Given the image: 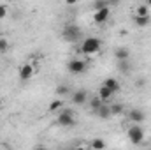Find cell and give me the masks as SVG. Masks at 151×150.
Wrapping results in <instances>:
<instances>
[{"label":"cell","mask_w":151,"mask_h":150,"mask_svg":"<svg viewBox=\"0 0 151 150\" xmlns=\"http://www.w3.org/2000/svg\"><path fill=\"white\" fill-rule=\"evenodd\" d=\"M79 37H81V28L74 23H67L62 28V39L65 42H76V41H79Z\"/></svg>","instance_id":"7a4b0ae2"},{"label":"cell","mask_w":151,"mask_h":150,"mask_svg":"<svg viewBox=\"0 0 151 150\" xmlns=\"http://www.w3.org/2000/svg\"><path fill=\"white\" fill-rule=\"evenodd\" d=\"M114 57H116V60H127V58H130V51L127 48H116Z\"/></svg>","instance_id":"4fadbf2b"},{"label":"cell","mask_w":151,"mask_h":150,"mask_svg":"<svg viewBox=\"0 0 151 150\" xmlns=\"http://www.w3.org/2000/svg\"><path fill=\"white\" fill-rule=\"evenodd\" d=\"M118 71H119L121 74H130V73H132V66H130L128 58H127V60H118Z\"/></svg>","instance_id":"8fae6325"},{"label":"cell","mask_w":151,"mask_h":150,"mask_svg":"<svg viewBox=\"0 0 151 150\" xmlns=\"http://www.w3.org/2000/svg\"><path fill=\"white\" fill-rule=\"evenodd\" d=\"M100 46H102V42H100V39L97 37H86L83 42H81V53L83 55H97L99 51H100Z\"/></svg>","instance_id":"6da1fadb"},{"label":"cell","mask_w":151,"mask_h":150,"mask_svg":"<svg viewBox=\"0 0 151 150\" xmlns=\"http://www.w3.org/2000/svg\"><path fill=\"white\" fill-rule=\"evenodd\" d=\"M113 94H114V92L111 90V88H109V87L102 85V87L99 88V94H97V95H99V97H100V99H102V101L106 103V101H109V99L113 97Z\"/></svg>","instance_id":"30bf717a"},{"label":"cell","mask_w":151,"mask_h":150,"mask_svg":"<svg viewBox=\"0 0 151 150\" xmlns=\"http://www.w3.org/2000/svg\"><path fill=\"white\" fill-rule=\"evenodd\" d=\"M62 108H63V101H62V99H55V101H51V103H49V106H47V111L56 113V111H60Z\"/></svg>","instance_id":"5bb4252c"},{"label":"cell","mask_w":151,"mask_h":150,"mask_svg":"<svg viewBox=\"0 0 151 150\" xmlns=\"http://www.w3.org/2000/svg\"><path fill=\"white\" fill-rule=\"evenodd\" d=\"M128 118H130L134 124H141V122L146 120V113L142 111L141 108H132V110L128 111Z\"/></svg>","instance_id":"52a82bcc"},{"label":"cell","mask_w":151,"mask_h":150,"mask_svg":"<svg viewBox=\"0 0 151 150\" xmlns=\"http://www.w3.org/2000/svg\"><path fill=\"white\" fill-rule=\"evenodd\" d=\"M150 14V7L146 4H141L135 7V16H148Z\"/></svg>","instance_id":"ac0fdd59"},{"label":"cell","mask_w":151,"mask_h":150,"mask_svg":"<svg viewBox=\"0 0 151 150\" xmlns=\"http://www.w3.org/2000/svg\"><path fill=\"white\" fill-rule=\"evenodd\" d=\"M134 21H135V25L137 27H148L151 23V16H134Z\"/></svg>","instance_id":"2e32d148"},{"label":"cell","mask_w":151,"mask_h":150,"mask_svg":"<svg viewBox=\"0 0 151 150\" xmlns=\"http://www.w3.org/2000/svg\"><path fill=\"white\" fill-rule=\"evenodd\" d=\"M95 113H97L100 118H109V117H113V113H111V106H106V103H104V104H102Z\"/></svg>","instance_id":"9a60e30c"},{"label":"cell","mask_w":151,"mask_h":150,"mask_svg":"<svg viewBox=\"0 0 151 150\" xmlns=\"http://www.w3.org/2000/svg\"><path fill=\"white\" fill-rule=\"evenodd\" d=\"M104 104V101L99 97V95H95V97H91V101H90V110H93V111H97L100 106Z\"/></svg>","instance_id":"e0dca14e"},{"label":"cell","mask_w":151,"mask_h":150,"mask_svg":"<svg viewBox=\"0 0 151 150\" xmlns=\"http://www.w3.org/2000/svg\"><path fill=\"white\" fill-rule=\"evenodd\" d=\"M2 108H4V101L0 99V110H2Z\"/></svg>","instance_id":"f1b7e54d"},{"label":"cell","mask_w":151,"mask_h":150,"mask_svg":"<svg viewBox=\"0 0 151 150\" xmlns=\"http://www.w3.org/2000/svg\"><path fill=\"white\" fill-rule=\"evenodd\" d=\"M86 67H88V64L81 58H72V60L67 62V71L72 73V74H83L86 71Z\"/></svg>","instance_id":"5b68a950"},{"label":"cell","mask_w":151,"mask_h":150,"mask_svg":"<svg viewBox=\"0 0 151 150\" xmlns=\"http://www.w3.org/2000/svg\"><path fill=\"white\" fill-rule=\"evenodd\" d=\"M104 85H106V87H109L114 94H116V92H119V88H121V85H119V81H118L116 78H107V79L104 81Z\"/></svg>","instance_id":"7c38bea8"},{"label":"cell","mask_w":151,"mask_h":150,"mask_svg":"<svg viewBox=\"0 0 151 150\" xmlns=\"http://www.w3.org/2000/svg\"><path fill=\"white\" fill-rule=\"evenodd\" d=\"M7 48H9V42H7L5 39H0V53H4Z\"/></svg>","instance_id":"603a6c76"},{"label":"cell","mask_w":151,"mask_h":150,"mask_svg":"<svg viewBox=\"0 0 151 150\" xmlns=\"http://www.w3.org/2000/svg\"><path fill=\"white\" fill-rule=\"evenodd\" d=\"M34 76V66L32 64H23L19 69V79L21 81H28Z\"/></svg>","instance_id":"9c48e42d"},{"label":"cell","mask_w":151,"mask_h":150,"mask_svg":"<svg viewBox=\"0 0 151 150\" xmlns=\"http://www.w3.org/2000/svg\"><path fill=\"white\" fill-rule=\"evenodd\" d=\"M56 94L62 95V97H63V95H69V94H70V88H69L67 85H60V87L56 88Z\"/></svg>","instance_id":"44dd1931"},{"label":"cell","mask_w":151,"mask_h":150,"mask_svg":"<svg viewBox=\"0 0 151 150\" xmlns=\"http://www.w3.org/2000/svg\"><path fill=\"white\" fill-rule=\"evenodd\" d=\"M123 111H125V106H123L121 103H116V104L111 106V113H113V115H121Z\"/></svg>","instance_id":"ffe728a7"},{"label":"cell","mask_w":151,"mask_h":150,"mask_svg":"<svg viewBox=\"0 0 151 150\" xmlns=\"http://www.w3.org/2000/svg\"><path fill=\"white\" fill-rule=\"evenodd\" d=\"M127 136H128V140H130L134 145H141L142 140H144V129H142L139 124H134V125L127 131Z\"/></svg>","instance_id":"3957f363"},{"label":"cell","mask_w":151,"mask_h":150,"mask_svg":"<svg viewBox=\"0 0 151 150\" xmlns=\"http://www.w3.org/2000/svg\"><path fill=\"white\" fill-rule=\"evenodd\" d=\"M63 2H65L67 5H76V4H77V0H63Z\"/></svg>","instance_id":"484cf974"},{"label":"cell","mask_w":151,"mask_h":150,"mask_svg":"<svg viewBox=\"0 0 151 150\" xmlns=\"http://www.w3.org/2000/svg\"><path fill=\"white\" fill-rule=\"evenodd\" d=\"M5 16H7V5L2 4V5H0V20H4Z\"/></svg>","instance_id":"cb8c5ba5"},{"label":"cell","mask_w":151,"mask_h":150,"mask_svg":"<svg viewBox=\"0 0 151 150\" xmlns=\"http://www.w3.org/2000/svg\"><path fill=\"white\" fill-rule=\"evenodd\" d=\"M146 5H148V7H151V0H146Z\"/></svg>","instance_id":"83f0119b"},{"label":"cell","mask_w":151,"mask_h":150,"mask_svg":"<svg viewBox=\"0 0 151 150\" xmlns=\"http://www.w3.org/2000/svg\"><path fill=\"white\" fill-rule=\"evenodd\" d=\"M86 101H88V92H86L84 88H79V90H76L74 94H72V103L77 104V106L84 104Z\"/></svg>","instance_id":"ba28073f"},{"label":"cell","mask_w":151,"mask_h":150,"mask_svg":"<svg viewBox=\"0 0 151 150\" xmlns=\"http://www.w3.org/2000/svg\"><path fill=\"white\" fill-rule=\"evenodd\" d=\"M107 2H109V5H118L121 0H107Z\"/></svg>","instance_id":"4316f807"},{"label":"cell","mask_w":151,"mask_h":150,"mask_svg":"<svg viewBox=\"0 0 151 150\" xmlns=\"http://www.w3.org/2000/svg\"><path fill=\"white\" fill-rule=\"evenodd\" d=\"M56 122H58L62 127H74L76 125V118H74L72 110H60Z\"/></svg>","instance_id":"277c9868"},{"label":"cell","mask_w":151,"mask_h":150,"mask_svg":"<svg viewBox=\"0 0 151 150\" xmlns=\"http://www.w3.org/2000/svg\"><path fill=\"white\" fill-rule=\"evenodd\" d=\"M109 16H111V9H109V5H107V7H102V9H99V11L93 12V21H95L97 25H104V23L109 20Z\"/></svg>","instance_id":"8992f818"},{"label":"cell","mask_w":151,"mask_h":150,"mask_svg":"<svg viewBox=\"0 0 151 150\" xmlns=\"http://www.w3.org/2000/svg\"><path fill=\"white\" fill-rule=\"evenodd\" d=\"M135 85H137V87H144V85H146V79H142V78H139V79L135 81Z\"/></svg>","instance_id":"d4e9b609"},{"label":"cell","mask_w":151,"mask_h":150,"mask_svg":"<svg viewBox=\"0 0 151 150\" xmlns=\"http://www.w3.org/2000/svg\"><path fill=\"white\" fill-rule=\"evenodd\" d=\"M107 5H109V2H107V0H95V2H93V11H99V9L107 7Z\"/></svg>","instance_id":"7402d4cb"},{"label":"cell","mask_w":151,"mask_h":150,"mask_svg":"<svg viewBox=\"0 0 151 150\" xmlns=\"http://www.w3.org/2000/svg\"><path fill=\"white\" fill-rule=\"evenodd\" d=\"M90 149H95V150L106 149V141H104V140H100V138H95V140L90 143Z\"/></svg>","instance_id":"d6986e66"}]
</instances>
